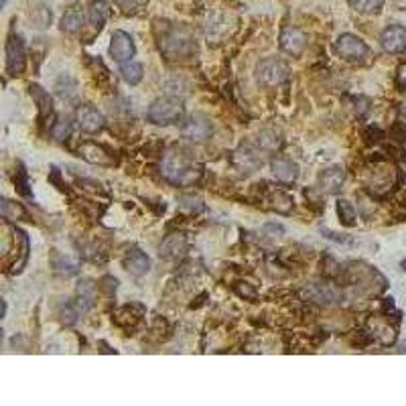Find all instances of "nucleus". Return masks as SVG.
<instances>
[{
	"instance_id": "72a5a7b5",
	"label": "nucleus",
	"mask_w": 406,
	"mask_h": 406,
	"mask_svg": "<svg viewBox=\"0 0 406 406\" xmlns=\"http://www.w3.org/2000/svg\"><path fill=\"white\" fill-rule=\"evenodd\" d=\"M148 0H116V4L122 8V13H134L141 6H145Z\"/></svg>"
},
{
	"instance_id": "0eeeda50",
	"label": "nucleus",
	"mask_w": 406,
	"mask_h": 406,
	"mask_svg": "<svg viewBox=\"0 0 406 406\" xmlns=\"http://www.w3.org/2000/svg\"><path fill=\"white\" fill-rule=\"evenodd\" d=\"M335 51H338L340 57L347 59V61H359V59H364L370 53L368 45L359 37L352 35V32H343L341 35L340 39H338V43H335Z\"/></svg>"
},
{
	"instance_id": "cd10ccee",
	"label": "nucleus",
	"mask_w": 406,
	"mask_h": 406,
	"mask_svg": "<svg viewBox=\"0 0 406 406\" xmlns=\"http://www.w3.org/2000/svg\"><path fill=\"white\" fill-rule=\"evenodd\" d=\"M0 211H2V217H4L6 222H16V220L27 217L25 208H23L20 203H16V201H11V199H2Z\"/></svg>"
},
{
	"instance_id": "6e6552de",
	"label": "nucleus",
	"mask_w": 406,
	"mask_h": 406,
	"mask_svg": "<svg viewBox=\"0 0 406 406\" xmlns=\"http://www.w3.org/2000/svg\"><path fill=\"white\" fill-rule=\"evenodd\" d=\"M25 64H27L25 43L18 35H11L6 41V71L11 76H20L25 71Z\"/></svg>"
},
{
	"instance_id": "5701e85b",
	"label": "nucleus",
	"mask_w": 406,
	"mask_h": 406,
	"mask_svg": "<svg viewBox=\"0 0 406 406\" xmlns=\"http://www.w3.org/2000/svg\"><path fill=\"white\" fill-rule=\"evenodd\" d=\"M31 96L32 100L39 104V116L41 120H47L49 116L53 114V100L41 85H31Z\"/></svg>"
},
{
	"instance_id": "ddd939ff",
	"label": "nucleus",
	"mask_w": 406,
	"mask_h": 406,
	"mask_svg": "<svg viewBox=\"0 0 406 406\" xmlns=\"http://www.w3.org/2000/svg\"><path fill=\"white\" fill-rule=\"evenodd\" d=\"M78 124L83 132L88 134H96L100 130H104L106 126V118L102 116V112H97L94 106L85 104V106H80L78 108Z\"/></svg>"
},
{
	"instance_id": "f03ea898",
	"label": "nucleus",
	"mask_w": 406,
	"mask_h": 406,
	"mask_svg": "<svg viewBox=\"0 0 406 406\" xmlns=\"http://www.w3.org/2000/svg\"><path fill=\"white\" fill-rule=\"evenodd\" d=\"M162 55L169 61H179V59H189L197 53V43H195L193 32L189 31L185 25H171L167 27L159 41Z\"/></svg>"
},
{
	"instance_id": "b1692460",
	"label": "nucleus",
	"mask_w": 406,
	"mask_h": 406,
	"mask_svg": "<svg viewBox=\"0 0 406 406\" xmlns=\"http://www.w3.org/2000/svg\"><path fill=\"white\" fill-rule=\"evenodd\" d=\"M370 327H372V335L380 341L382 345H390V343H394V340H396V329L390 327L388 323H384V321H380V319H374Z\"/></svg>"
},
{
	"instance_id": "f3484780",
	"label": "nucleus",
	"mask_w": 406,
	"mask_h": 406,
	"mask_svg": "<svg viewBox=\"0 0 406 406\" xmlns=\"http://www.w3.org/2000/svg\"><path fill=\"white\" fill-rule=\"evenodd\" d=\"M270 169L280 183H294L299 179V165L289 159H275L270 162Z\"/></svg>"
},
{
	"instance_id": "c85d7f7f",
	"label": "nucleus",
	"mask_w": 406,
	"mask_h": 406,
	"mask_svg": "<svg viewBox=\"0 0 406 406\" xmlns=\"http://www.w3.org/2000/svg\"><path fill=\"white\" fill-rule=\"evenodd\" d=\"M179 208L187 211L189 215H199L205 211V203L195 195H183V197H179Z\"/></svg>"
},
{
	"instance_id": "423d86ee",
	"label": "nucleus",
	"mask_w": 406,
	"mask_h": 406,
	"mask_svg": "<svg viewBox=\"0 0 406 406\" xmlns=\"http://www.w3.org/2000/svg\"><path fill=\"white\" fill-rule=\"evenodd\" d=\"M394 179H396V169L392 165H374V169H370L366 177V185L372 193L384 195L392 189Z\"/></svg>"
},
{
	"instance_id": "4c0bfd02",
	"label": "nucleus",
	"mask_w": 406,
	"mask_h": 406,
	"mask_svg": "<svg viewBox=\"0 0 406 406\" xmlns=\"http://www.w3.org/2000/svg\"><path fill=\"white\" fill-rule=\"evenodd\" d=\"M15 181H16V185H18V189H20V193L29 195V189H27V187H29V181H27V173H25V169H23V167L18 169Z\"/></svg>"
},
{
	"instance_id": "7c9ffc66",
	"label": "nucleus",
	"mask_w": 406,
	"mask_h": 406,
	"mask_svg": "<svg viewBox=\"0 0 406 406\" xmlns=\"http://www.w3.org/2000/svg\"><path fill=\"white\" fill-rule=\"evenodd\" d=\"M338 213H340V220L345 226H356L357 213L347 199H340L338 201Z\"/></svg>"
},
{
	"instance_id": "9d476101",
	"label": "nucleus",
	"mask_w": 406,
	"mask_h": 406,
	"mask_svg": "<svg viewBox=\"0 0 406 406\" xmlns=\"http://www.w3.org/2000/svg\"><path fill=\"white\" fill-rule=\"evenodd\" d=\"M307 47V35L299 27H287L280 32V49L292 57H299Z\"/></svg>"
},
{
	"instance_id": "dca6fc26",
	"label": "nucleus",
	"mask_w": 406,
	"mask_h": 406,
	"mask_svg": "<svg viewBox=\"0 0 406 406\" xmlns=\"http://www.w3.org/2000/svg\"><path fill=\"white\" fill-rule=\"evenodd\" d=\"M187 252V238L181 234H173L169 236L165 242L161 244V256L167 260H179L185 256Z\"/></svg>"
},
{
	"instance_id": "ea45409f",
	"label": "nucleus",
	"mask_w": 406,
	"mask_h": 406,
	"mask_svg": "<svg viewBox=\"0 0 406 406\" xmlns=\"http://www.w3.org/2000/svg\"><path fill=\"white\" fill-rule=\"evenodd\" d=\"M236 291H238V294H242V297H248V299H254L256 297V291L254 289H250L246 282H240L238 287H236Z\"/></svg>"
},
{
	"instance_id": "1a4fd4ad",
	"label": "nucleus",
	"mask_w": 406,
	"mask_h": 406,
	"mask_svg": "<svg viewBox=\"0 0 406 406\" xmlns=\"http://www.w3.org/2000/svg\"><path fill=\"white\" fill-rule=\"evenodd\" d=\"M303 297H305L307 301H311V303L327 305V307L340 303L341 299L340 291H338L335 287L327 285V282H311V285H307V287L303 289Z\"/></svg>"
},
{
	"instance_id": "20e7f679",
	"label": "nucleus",
	"mask_w": 406,
	"mask_h": 406,
	"mask_svg": "<svg viewBox=\"0 0 406 406\" xmlns=\"http://www.w3.org/2000/svg\"><path fill=\"white\" fill-rule=\"evenodd\" d=\"M289 80V65L280 59L268 57L256 65V81L264 88H276Z\"/></svg>"
},
{
	"instance_id": "79ce46f5",
	"label": "nucleus",
	"mask_w": 406,
	"mask_h": 406,
	"mask_svg": "<svg viewBox=\"0 0 406 406\" xmlns=\"http://www.w3.org/2000/svg\"><path fill=\"white\" fill-rule=\"evenodd\" d=\"M392 2H394V4H396V6H398L400 11H405V8H406V0H392Z\"/></svg>"
},
{
	"instance_id": "6ab92c4d",
	"label": "nucleus",
	"mask_w": 406,
	"mask_h": 406,
	"mask_svg": "<svg viewBox=\"0 0 406 406\" xmlns=\"http://www.w3.org/2000/svg\"><path fill=\"white\" fill-rule=\"evenodd\" d=\"M319 183H321V189L325 193H338L343 187V183H345V173H343L341 167H331V169L321 173Z\"/></svg>"
},
{
	"instance_id": "f704fd0d",
	"label": "nucleus",
	"mask_w": 406,
	"mask_h": 406,
	"mask_svg": "<svg viewBox=\"0 0 406 406\" xmlns=\"http://www.w3.org/2000/svg\"><path fill=\"white\" fill-rule=\"evenodd\" d=\"M59 315H61V321H64L65 325H73L78 321V311L71 307V305H65Z\"/></svg>"
},
{
	"instance_id": "2f4dec72",
	"label": "nucleus",
	"mask_w": 406,
	"mask_h": 406,
	"mask_svg": "<svg viewBox=\"0 0 406 406\" xmlns=\"http://www.w3.org/2000/svg\"><path fill=\"white\" fill-rule=\"evenodd\" d=\"M71 130H73L71 120H69V118H59V120L53 124L51 134H53V138H55V141H67V138L71 136Z\"/></svg>"
},
{
	"instance_id": "4468645a",
	"label": "nucleus",
	"mask_w": 406,
	"mask_h": 406,
	"mask_svg": "<svg viewBox=\"0 0 406 406\" xmlns=\"http://www.w3.org/2000/svg\"><path fill=\"white\" fill-rule=\"evenodd\" d=\"M234 165L242 171V173H254L262 167V157L254 146L242 145L234 153Z\"/></svg>"
},
{
	"instance_id": "2eb2a0df",
	"label": "nucleus",
	"mask_w": 406,
	"mask_h": 406,
	"mask_svg": "<svg viewBox=\"0 0 406 406\" xmlns=\"http://www.w3.org/2000/svg\"><path fill=\"white\" fill-rule=\"evenodd\" d=\"M124 268L129 270L130 275L141 278L150 270V258L146 256L145 252H141L138 248H130L124 256Z\"/></svg>"
},
{
	"instance_id": "7ed1b4c3",
	"label": "nucleus",
	"mask_w": 406,
	"mask_h": 406,
	"mask_svg": "<svg viewBox=\"0 0 406 406\" xmlns=\"http://www.w3.org/2000/svg\"><path fill=\"white\" fill-rule=\"evenodd\" d=\"M146 116L157 126H171L183 118V106L175 97H159L150 104Z\"/></svg>"
},
{
	"instance_id": "c756f323",
	"label": "nucleus",
	"mask_w": 406,
	"mask_h": 406,
	"mask_svg": "<svg viewBox=\"0 0 406 406\" xmlns=\"http://www.w3.org/2000/svg\"><path fill=\"white\" fill-rule=\"evenodd\" d=\"M350 6L357 11V13H364V15H374V13H380L382 6H384V0H347Z\"/></svg>"
},
{
	"instance_id": "4be33fe9",
	"label": "nucleus",
	"mask_w": 406,
	"mask_h": 406,
	"mask_svg": "<svg viewBox=\"0 0 406 406\" xmlns=\"http://www.w3.org/2000/svg\"><path fill=\"white\" fill-rule=\"evenodd\" d=\"M108 16H110V4H108L106 0H94V2L90 4L88 18H90V23L96 27L97 31L104 27V23L108 20Z\"/></svg>"
},
{
	"instance_id": "58836bf2",
	"label": "nucleus",
	"mask_w": 406,
	"mask_h": 406,
	"mask_svg": "<svg viewBox=\"0 0 406 406\" xmlns=\"http://www.w3.org/2000/svg\"><path fill=\"white\" fill-rule=\"evenodd\" d=\"M323 234L329 238V240H333V242H338V244H352L354 240L352 238H347V236H343V234H333V232H329V229H323Z\"/></svg>"
},
{
	"instance_id": "a878e982",
	"label": "nucleus",
	"mask_w": 406,
	"mask_h": 406,
	"mask_svg": "<svg viewBox=\"0 0 406 406\" xmlns=\"http://www.w3.org/2000/svg\"><path fill=\"white\" fill-rule=\"evenodd\" d=\"M53 268H55L57 275L64 276L78 275V270H80L78 262L71 260L69 256H64V254H55V256H53Z\"/></svg>"
},
{
	"instance_id": "f8f14e48",
	"label": "nucleus",
	"mask_w": 406,
	"mask_h": 406,
	"mask_svg": "<svg viewBox=\"0 0 406 406\" xmlns=\"http://www.w3.org/2000/svg\"><path fill=\"white\" fill-rule=\"evenodd\" d=\"M380 45L386 53H405L406 51V27L390 25L380 37Z\"/></svg>"
},
{
	"instance_id": "aec40b11",
	"label": "nucleus",
	"mask_w": 406,
	"mask_h": 406,
	"mask_svg": "<svg viewBox=\"0 0 406 406\" xmlns=\"http://www.w3.org/2000/svg\"><path fill=\"white\" fill-rule=\"evenodd\" d=\"M76 297H78V309L81 313L90 311L96 303V285L92 280H80L78 289H76Z\"/></svg>"
},
{
	"instance_id": "39448f33",
	"label": "nucleus",
	"mask_w": 406,
	"mask_h": 406,
	"mask_svg": "<svg viewBox=\"0 0 406 406\" xmlns=\"http://www.w3.org/2000/svg\"><path fill=\"white\" fill-rule=\"evenodd\" d=\"M181 134H183V138H187L189 143L199 145V143H205L208 138H211L213 124H211V120L205 114H191V116L185 120V124H183V129H181Z\"/></svg>"
},
{
	"instance_id": "a211bd4d",
	"label": "nucleus",
	"mask_w": 406,
	"mask_h": 406,
	"mask_svg": "<svg viewBox=\"0 0 406 406\" xmlns=\"http://www.w3.org/2000/svg\"><path fill=\"white\" fill-rule=\"evenodd\" d=\"M80 157L85 159L88 162H92V165H102V167L114 165L112 157L102 146L96 145V143H83L80 146Z\"/></svg>"
},
{
	"instance_id": "412c9836",
	"label": "nucleus",
	"mask_w": 406,
	"mask_h": 406,
	"mask_svg": "<svg viewBox=\"0 0 406 406\" xmlns=\"http://www.w3.org/2000/svg\"><path fill=\"white\" fill-rule=\"evenodd\" d=\"M85 25V15L81 11V6H71L65 11V15L61 16V29L65 32H78L83 29Z\"/></svg>"
},
{
	"instance_id": "37998d69",
	"label": "nucleus",
	"mask_w": 406,
	"mask_h": 406,
	"mask_svg": "<svg viewBox=\"0 0 406 406\" xmlns=\"http://www.w3.org/2000/svg\"><path fill=\"white\" fill-rule=\"evenodd\" d=\"M402 268H405V270H406V260H405V262H402Z\"/></svg>"
},
{
	"instance_id": "f257e3e1",
	"label": "nucleus",
	"mask_w": 406,
	"mask_h": 406,
	"mask_svg": "<svg viewBox=\"0 0 406 406\" xmlns=\"http://www.w3.org/2000/svg\"><path fill=\"white\" fill-rule=\"evenodd\" d=\"M162 177L169 183L177 185V187H189L195 185L201 175H203V167L199 162H195L183 148H171L165 153L161 165Z\"/></svg>"
},
{
	"instance_id": "bb28decb",
	"label": "nucleus",
	"mask_w": 406,
	"mask_h": 406,
	"mask_svg": "<svg viewBox=\"0 0 406 406\" xmlns=\"http://www.w3.org/2000/svg\"><path fill=\"white\" fill-rule=\"evenodd\" d=\"M256 145L262 148V150H278L282 146V138L276 130H262L256 138Z\"/></svg>"
},
{
	"instance_id": "e433bc0d",
	"label": "nucleus",
	"mask_w": 406,
	"mask_h": 406,
	"mask_svg": "<svg viewBox=\"0 0 406 406\" xmlns=\"http://www.w3.org/2000/svg\"><path fill=\"white\" fill-rule=\"evenodd\" d=\"M262 232H264V236H268V238H280V236H285V227L280 226V224H266Z\"/></svg>"
},
{
	"instance_id": "393cba45",
	"label": "nucleus",
	"mask_w": 406,
	"mask_h": 406,
	"mask_svg": "<svg viewBox=\"0 0 406 406\" xmlns=\"http://www.w3.org/2000/svg\"><path fill=\"white\" fill-rule=\"evenodd\" d=\"M143 65L138 64V61H126V64H120V76H122V80L126 81L129 85H136V83H141L143 81Z\"/></svg>"
},
{
	"instance_id": "473e14b6",
	"label": "nucleus",
	"mask_w": 406,
	"mask_h": 406,
	"mask_svg": "<svg viewBox=\"0 0 406 406\" xmlns=\"http://www.w3.org/2000/svg\"><path fill=\"white\" fill-rule=\"evenodd\" d=\"M270 203H273V210L280 211V213H289L292 210L291 195L282 193V191H276V193L270 195Z\"/></svg>"
},
{
	"instance_id": "a19ab883",
	"label": "nucleus",
	"mask_w": 406,
	"mask_h": 406,
	"mask_svg": "<svg viewBox=\"0 0 406 406\" xmlns=\"http://www.w3.org/2000/svg\"><path fill=\"white\" fill-rule=\"evenodd\" d=\"M396 80H398V85L406 90V61L398 67V76H396Z\"/></svg>"
},
{
	"instance_id": "c9c22d12",
	"label": "nucleus",
	"mask_w": 406,
	"mask_h": 406,
	"mask_svg": "<svg viewBox=\"0 0 406 406\" xmlns=\"http://www.w3.org/2000/svg\"><path fill=\"white\" fill-rule=\"evenodd\" d=\"M100 289L106 292V294H112V292H116V289H118V280L112 278V276H104L102 282H100Z\"/></svg>"
},
{
	"instance_id": "9b49d317",
	"label": "nucleus",
	"mask_w": 406,
	"mask_h": 406,
	"mask_svg": "<svg viewBox=\"0 0 406 406\" xmlns=\"http://www.w3.org/2000/svg\"><path fill=\"white\" fill-rule=\"evenodd\" d=\"M134 41L129 32L116 31L112 35V41H110V53H112L114 61L118 64H126L134 57Z\"/></svg>"
}]
</instances>
